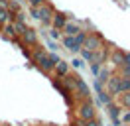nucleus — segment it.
<instances>
[{"instance_id": "obj_1", "label": "nucleus", "mask_w": 130, "mask_h": 126, "mask_svg": "<svg viewBox=\"0 0 130 126\" xmlns=\"http://www.w3.org/2000/svg\"><path fill=\"white\" fill-rule=\"evenodd\" d=\"M73 91L81 101H91V87L89 83L81 79L79 75H73Z\"/></svg>"}, {"instance_id": "obj_2", "label": "nucleus", "mask_w": 130, "mask_h": 126, "mask_svg": "<svg viewBox=\"0 0 130 126\" xmlns=\"http://www.w3.org/2000/svg\"><path fill=\"white\" fill-rule=\"evenodd\" d=\"M32 61L40 67L43 73H49V71H53V63H51V59L47 57V53L43 51V49H36L32 53Z\"/></svg>"}, {"instance_id": "obj_3", "label": "nucleus", "mask_w": 130, "mask_h": 126, "mask_svg": "<svg viewBox=\"0 0 130 126\" xmlns=\"http://www.w3.org/2000/svg\"><path fill=\"white\" fill-rule=\"evenodd\" d=\"M105 45V41H103V38H101V34H89L87 38H85V41H83L81 49H85V51H97V49H101V47Z\"/></svg>"}, {"instance_id": "obj_4", "label": "nucleus", "mask_w": 130, "mask_h": 126, "mask_svg": "<svg viewBox=\"0 0 130 126\" xmlns=\"http://www.w3.org/2000/svg\"><path fill=\"white\" fill-rule=\"evenodd\" d=\"M97 116V110H95V104L93 101H83L79 106H77V118L81 120H91V118Z\"/></svg>"}, {"instance_id": "obj_5", "label": "nucleus", "mask_w": 130, "mask_h": 126, "mask_svg": "<svg viewBox=\"0 0 130 126\" xmlns=\"http://www.w3.org/2000/svg\"><path fill=\"white\" fill-rule=\"evenodd\" d=\"M53 8L49 6V4H41L40 8H38V22H41V24H51V18H53Z\"/></svg>"}, {"instance_id": "obj_6", "label": "nucleus", "mask_w": 130, "mask_h": 126, "mask_svg": "<svg viewBox=\"0 0 130 126\" xmlns=\"http://www.w3.org/2000/svg\"><path fill=\"white\" fill-rule=\"evenodd\" d=\"M105 85H106V89H108L106 93L110 94V97H118V94H120V89H118V87H120V75H110V79L106 81Z\"/></svg>"}, {"instance_id": "obj_7", "label": "nucleus", "mask_w": 130, "mask_h": 126, "mask_svg": "<svg viewBox=\"0 0 130 126\" xmlns=\"http://www.w3.org/2000/svg\"><path fill=\"white\" fill-rule=\"evenodd\" d=\"M22 43L24 45H38V32L28 28V30L22 34Z\"/></svg>"}, {"instance_id": "obj_8", "label": "nucleus", "mask_w": 130, "mask_h": 126, "mask_svg": "<svg viewBox=\"0 0 130 126\" xmlns=\"http://www.w3.org/2000/svg\"><path fill=\"white\" fill-rule=\"evenodd\" d=\"M106 108H108V114H110V118H112V124L114 126H120V106L118 104H114V102H110V104H106Z\"/></svg>"}, {"instance_id": "obj_9", "label": "nucleus", "mask_w": 130, "mask_h": 126, "mask_svg": "<svg viewBox=\"0 0 130 126\" xmlns=\"http://www.w3.org/2000/svg\"><path fill=\"white\" fill-rule=\"evenodd\" d=\"M65 22H67V14H63V12H55L53 14V18H51V26L55 28V30H63Z\"/></svg>"}, {"instance_id": "obj_10", "label": "nucleus", "mask_w": 130, "mask_h": 126, "mask_svg": "<svg viewBox=\"0 0 130 126\" xmlns=\"http://www.w3.org/2000/svg\"><path fill=\"white\" fill-rule=\"evenodd\" d=\"M122 59H124V51H120L118 47H114L110 57H108L110 65H112V67H122Z\"/></svg>"}, {"instance_id": "obj_11", "label": "nucleus", "mask_w": 130, "mask_h": 126, "mask_svg": "<svg viewBox=\"0 0 130 126\" xmlns=\"http://www.w3.org/2000/svg\"><path fill=\"white\" fill-rule=\"evenodd\" d=\"M53 71L57 73V77H65V75H69V63L63 61V59H59V61L53 65Z\"/></svg>"}, {"instance_id": "obj_12", "label": "nucleus", "mask_w": 130, "mask_h": 126, "mask_svg": "<svg viewBox=\"0 0 130 126\" xmlns=\"http://www.w3.org/2000/svg\"><path fill=\"white\" fill-rule=\"evenodd\" d=\"M106 59H108V51H106L105 45L101 47V49H97V51H93V63H101L103 65Z\"/></svg>"}, {"instance_id": "obj_13", "label": "nucleus", "mask_w": 130, "mask_h": 126, "mask_svg": "<svg viewBox=\"0 0 130 126\" xmlns=\"http://www.w3.org/2000/svg\"><path fill=\"white\" fill-rule=\"evenodd\" d=\"M51 83H53V87L57 89V93H59V94H61V97L65 99V101L71 104V91H67V89H65V87L61 85V83H59V79H53Z\"/></svg>"}, {"instance_id": "obj_14", "label": "nucleus", "mask_w": 130, "mask_h": 126, "mask_svg": "<svg viewBox=\"0 0 130 126\" xmlns=\"http://www.w3.org/2000/svg\"><path fill=\"white\" fill-rule=\"evenodd\" d=\"M63 45H65V49H69L71 53H77V51H81V47L75 43L73 36H65V38H63Z\"/></svg>"}, {"instance_id": "obj_15", "label": "nucleus", "mask_w": 130, "mask_h": 126, "mask_svg": "<svg viewBox=\"0 0 130 126\" xmlns=\"http://www.w3.org/2000/svg\"><path fill=\"white\" fill-rule=\"evenodd\" d=\"M110 75H112V73H110V69L103 65V67H101V71H99V73H97V81H99V83H103V85H105L106 81L110 79Z\"/></svg>"}, {"instance_id": "obj_16", "label": "nucleus", "mask_w": 130, "mask_h": 126, "mask_svg": "<svg viewBox=\"0 0 130 126\" xmlns=\"http://www.w3.org/2000/svg\"><path fill=\"white\" fill-rule=\"evenodd\" d=\"M79 30H81V28H79L77 24H71L69 20H67V22H65V26H63V30H61V32H65V36H75V34H77Z\"/></svg>"}, {"instance_id": "obj_17", "label": "nucleus", "mask_w": 130, "mask_h": 126, "mask_svg": "<svg viewBox=\"0 0 130 126\" xmlns=\"http://www.w3.org/2000/svg\"><path fill=\"white\" fill-rule=\"evenodd\" d=\"M10 22H14V14L10 10H0V26L10 24Z\"/></svg>"}, {"instance_id": "obj_18", "label": "nucleus", "mask_w": 130, "mask_h": 126, "mask_svg": "<svg viewBox=\"0 0 130 126\" xmlns=\"http://www.w3.org/2000/svg\"><path fill=\"white\" fill-rule=\"evenodd\" d=\"M12 26H14V30H16V36H22V34L28 30L26 22H20V20H14V22H12Z\"/></svg>"}, {"instance_id": "obj_19", "label": "nucleus", "mask_w": 130, "mask_h": 126, "mask_svg": "<svg viewBox=\"0 0 130 126\" xmlns=\"http://www.w3.org/2000/svg\"><path fill=\"white\" fill-rule=\"evenodd\" d=\"M118 99H120V104H122V106L130 110V91H128V93H122V94H118Z\"/></svg>"}, {"instance_id": "obj_20", "label": "nucleus", "mask_w": 130, "mask_h": 126, "mask_svg": "<svg viewBox=\"0 0 130 126\" xmlns=\"http://www.w3.org/2000/svg\"><path fill=\"white\" fill-rule=\"evenodd\" d=\"M85 38H87V32H83V30H79V32H77V34H75V36H73L75 43H77V45H79V47L83 45V41H85Z\"/></svg>"}, {"instance_id": "obj_21", "label": "nucleus", "mask_w": 130, "mask_h": 126, "mask_svg": "<svg viewBox=\"0 0 130 126\" xmlns=\"http://www.w3.org/2000/svg\"><path fill=\"white\" fill-rule=\"evenodd\" d=\"M99 101H101V102L106 106V104H110V102H112V97L106 93V91H103V93H99Z\"/></svg>"}, {"instance_id": "obj_22", "label": "nucleus", "mask_w": 130, "mask_h": 126, "mask_svg": "<svg viewBox=\"0 0 130 126\" xmlns=\"http://www.w3.org/2000/svg\"><path fill=\"white\" fill-rule=\"evenodd\" d=\"M4 32H6L4 36H8V38H18V36H16V30H14V26H12V22H10V24H4Z\"/></svg>"}, {"instance_id": "obj_23", "label": "nucleus", "mask_w": 130, "mask_h": 126, "mask_svg": "<svg viewBox=\"0 0 130 126\" xmlns=\"http://www.w3.org/2000/svg\"><path fill=\"white\" fill-rule=\"evenodd\" d=\"M69 65H73V69H81L83 65H85V61H83L81 57H73V61L69 63Z\"/></svg>"}, {"instance_id": "obj_24", "label": "nucleus", "mask_w": 130, "mask_h": 126, "mask_svg": "<svg viewBox=\"0 0 130 126\" xmlns=\"http://www.w3.org/2000/svg\"><path fill=\"white\" fill-rule=\"evenodd\" d=\"M118 75H120V77H130V65H122V67H118Z\"/></svg>"}, {"instance_id": "obj_25", "label": "nucleus", "mask_w": 130, "mask_h": 126, "mask_svg": "<svg viewBox=\"0 0 130 126\" xmlns=\"http://www.w3.org/2000/svg\"><path fill=\"white\" fill-rule=\"evenodd\" d=\"M81 59H83V61L93 63V53H91V51H85V49H83V51H81Z\"/></svg>"}, {"instance_id": "obj_26", "label": "nucleus", "mask_w": 130, "mask_h": 126, "mask_svg": "<svg viewBox=\"0 0 130 126\" xmlns=\"http://www.w3.org/2000/svg\"><path fill=\"white\" fill-rule=\"evenodd\" d=\"M120 122L122 124H130V110H126V112L120 114Z\"/></svg>"}, {"instance_id": "obj_27", "label": "nucleus", "mask_w": 130, "mask_h": 126, "mask_svg": "<svg viewBox=\"0 0 130 126\" xmlns=\"http://www.w3.org/2000/svg\"><path fill=\"white\" fill-rule=\"evenodd\" d=\"M30 2V8H40L41 4H45V0H28Z\"/></svg>"}, {"instance_id": "obj_28", "label": "nucleus", "mask_w": 130, "mask_h": 126, "mask_svg": "<svg viewBox=\"0 0 130 126\" xmlns=\"http://www.w3.org/2000/svg\"><path fill=\"white\" fill-rule=\"evenodd\" d=\"M93 89H95V93H103V91H105V89H103V83H99L97 79H95V83H93Z\"/></svg>"}, {"instance_id": "obj_29", "label": "nucleus", "mask_w": 130, "mask_h": 126, "mask_svg": "<svg viewBox=\"0 0 130 126\" xmlns=\"http://www.w3.org/2000/svg\"><path fill=\"white\" fill-rule=\"evenodd\" d=\"M101 67H103L101 63H91V71H93V75H95V77H97V73L101 71Z\"/></svg>"}, {"instance_id": "obj_30", "label": "nucleus", "mask_w": 130, "mask_h": 126, "mask_svg": "<svg viewBox=\"0 0 130 126\" xmlns=\"http://www.w3.org/2000/svg\"><path fill=\"white\" fill-rule=\"evenodd\" d=\"M85 126H101V122L97 118H91V120H85Z\"/></svg>"}, {"instance_id": "obj_31", "label": "nucleus", "mask_w": 130, "mask_h": 126, "mask_svg": "<svg viewBox=\"0 0 130 126\" xmlns=\"http://www.w3.org/2000/svg\"><path fill=\"white\" fill-rule=\"evenodd\" d=\"M47 57H49V59H51V63H53V65H55V63L59 61V59H61V57H59V55H57V53H53V51H51V53H47Z\"/></svg>"}, {"instance_id": "obj_32", "label": "nucleus", "mask_w": 130, "mask_h": 126, "mask_svg": "<svg viewBox=\"0 0 130 126\" xmlns=\"http://www.w3.org/2000/svg\"><path fill=\"white\" fill-rule=\"evenodd\" d=\"M59 38H61V32L53 28V30H51V39H59Z\"/></svg>"}, {"instance_id": "obj_33", "label": "nucleus", "mask_w": 130, "mask_h": 126, "mask_svg": "<svg viewBox=\"0 0 130 126\" xmlns=\"http://www.w3.org/2000/svg\"><path fill=\"white\" fill-rule=\"evenodd\" d=\"M122 65H130V51H124V59H122Z\"/></svg>"}, {"instance_id": "obj_34", "label": "nucleus", "mask_w": 130, "mask_h": 126, "mask_svg": "<svg viewBox=\"0 0 130 126\" xmlns=\"http://www.w3.org/2000/svg\"><path fill=\"white\" fill-rule=\"evenodd\" d=\"M10 0H0V10H8Z\"/></svg>"}, {"instance_id": "obj_35", "label": "nucleus", "mask_w": 130, "mask_h": 126, "mask_svg": "<svg viewBox=\"0 0 130 126\" xmlns=\"http://www.w3.org/2000/svg\"><path fill=\"white\" fill-rule=\"evenodd\" d=\"M30 14H32L34 20H38V8H30Z\"/></svg>"}, {"instance_id": "obj_36", "label": "nucleus", "mask_w": 130, "mask_h": 126, "mask_svg": "<svg viewBox=\"0 0 130 126\" xmlns=\"http://www.w3.org/2000/svg\"><path fill=\"white\" fill-rule=\"evenodd\" d=\"M73 126H85V120H81V118H77V120H75V124Z\"/></svg>"}, {"instance_id": "obj_37", "label": "nucleus", "mask_w": 130, "mask_h": 126, "mask_svg": "<svg viewBox=\"0 0 130 126\" xmlns=\"http://www.w3.org/2000/svg\"><path fill=\"white\" fill-rule=\"evenodd\" d=\"M47 45L51 47V49H57V45H55V41H47Z\"/></svg>"}, {"instance_id": "obj_38", "label": "nucleus", "mask_w": 130, "mask_h": 126, "mask_svg": "<svg viewBox=\"0 0 130 126\" xmlns=\"http://www.w3.org/2000/svg\"><path fill=\"white\" fill-rule=\"evenodd\" d=\"M120 126H130V124H120Z\"/></svg>"}]
</instances>
